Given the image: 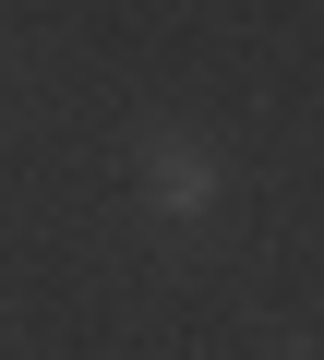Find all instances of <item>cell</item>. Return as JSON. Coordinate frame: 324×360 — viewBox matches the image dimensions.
Wrapping results in <instances>:
<instances>
[{"mask_svg": "<svg viewBox=\"0 0 324 360\" xmlns=\"http://www.w3.org/2000/svg\"><path fill=\"white\" fill-rule=\"evenodd\" d=\"M144 193H156V217H205V205L228 193V168H216L193 132H156V144H144Z\"/></svg>", "mask_w": 324, "mask_h": 360, "instance_id": "6da1fadb", "label": "cell"}]
</instances>
